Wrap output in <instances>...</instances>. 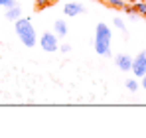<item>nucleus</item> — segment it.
Masks as SVG:
<instances>
[{"label": "nucleus", "mask_w": 146, "mask_h": 138, "mask_svg": "<svg viewBox=\"0 0 146 138\" xmlns=\"http://www.w3.org/2000/svg\"><path fill=\"white\" fill-rule=\"evenodd\" d=\"M83 12H85V6H83L81 2H65V4H63V14L69 16V18L79 16V14H83Z\"/></svg>", "instance_id": "nucleus-5"}, {"label": "nucleus", "mask_w": 146, "mask_h": 138, "mask_svg": "<svg viewBox=\"0 0 146 138\" xmlns=\"http://www.w3.org/2000/svg\"><path fill=\"white\" fill-rule=\"evenodd\" d=\"M107 4H111L115 8H126V2L124 0H107Z\"/></svg>", "instance_id": "nucleus-12"}, {"label": "nucleus", "mask_w": 146, "mask_h": 138, "mask_svg": "<svg viewBox=\"0 0 146 138\" xmlns=\"http://www.w3.org/2000/svg\"><path fill=\"white\" fill-rule=\"evenodd\" d=\"M16 4V0H0V6L2 8H10V6H14Z\"/></svg>", "instance_id": "nucleus-13"}, {"label": "nucleus", "mask_w": 146, "mask_h": 138, "mask_svg": "<svg viewBox=\"0 0 146 138\" xmlns=\"http://www.w3.org/2000/svg\"><path fill=\"white\" fill-rule=\"evenodd\" d=\"M51 2H59V0H51Z\"/></svg>", "instance_id": "nucleus-17"}, {"label": "nucleus", "mask_w": 146, "mask_h": 138, "mask_svg": "<svg viewBox=\"0 0 146 138\" xmlns=\"http://www.w3.org/2000/svg\"><path fill=\"white\" fill-rule=\"evenodd\" d=\"M111 40H113L111 28L105 22H99L97 30H95V51H97L99 55L111 57Z\"/></svg>", "instance_id": "nucleus-2"}, {"label": "nucleus", "mask_w": 146, "mask_h": 138, "mask_svg": "<svg viewBox=\"0 0 146 138\" xmlns=\"http://www.w3.org/2000/svg\"><path fill=\"white\" fill-rule=\"evenodd\" d=\"M14 32H16V36H18V40L24 44L26 47H34L38 44V34H36V30H34V24L30 18H18L16 22H14Z\"/></svg>", "instance_id": "nucleus-1"}, {"label": "nucleus", "mask_w": 146, "mask_h": 138, "mask_svg": "<svg viewBox=\"0 0 146 138\" xmlns=\"http://www.w3.org/2000/svg\"><path fill=\"white\" fill-rule=\"evenodd\" d=\"M49 2H51V0H36V4H38L40 8H46V6L49 4Z\"/></svg>", "instance_id": "nucleus-15"}, {"label": "nucleus", "mask_w": 146, "mask_h": 138, "mask_svg": "<svg viewBox=\"0 0 146 138\" xmlns=\"http://www.w3.org/2000/svg\"><path fill=\"white\" fill-rule=\"evenodd\" d=\"M140 85H142V89H144V91H146V73H144V75H142V83H140Z\"/></svg>", "instance_id": "nucleus-16"}, {"label": "nucleus", "mask_w": 146, "mask_h": 138, "mask_svg": "<svg viewBox=\"0 0 146 138\" xmlns=\"http://www.w3.org/2000/svg\"><path fill=\"white\" fill-rule=\"evenodd\" d=\"M115 63H117V67L121 71H130L132 69V57L126 55V53H121V55L115 57Z\"/></svg>", "instance_id": "nucleus-6"}, {"label": "nucleus", "mask_w": 146, "mask_h": 138, "mask_svg": "<svg viewBox=\"0 0 146 138\" xmlns=\"http://www.w3.org/2000/svg\"><path fill=\"white\" fill-rule=\"evenodd\" d=\"M113 24H115V28H117V30H121L122 34L126 36V32H128V30H126V24H124V20H122V18H119V16H117V18L113 20Z\"/></svg>", "instance_id": "nucleus-10"}, {"label": "nucleus", "mask_w": 146, "mask_h": 138, "mask_svg": "<svg viewBox=\"0 0 146 138\" xmlns=\"http://www.w3.org/2000/svg\"><path fill=\"white\" fill-rule=\"evenodd\" d=\"M6 20H10V22H16L18 18H22V8L18 6V4H14V6H10V8H6Z\"/></svg>", "instance_id": "nucleus-7"}, {"label": "nucleus", "mask_w": 146, "mask_h": 138, "mask_svg": "<svg viewBox=\"0 0 146 138\" xmlns=\"http://www.w3.org/2000/svg\"><path fill=\"white\" fill-rule=\"evenodd\" d=\"M132 8H134L140 16H144V18H146V2H134V6H132Z\"/></svg>", "instance_id": "nucleus-11"}, {"label": "nucleus", "mask_w": 146, "mask_h": 138, "mask_svg": "<svg viewBox=\"0 0 146 138\" xmlns=\"http://www.w3.org/2000/svg\"><path fill=\"white\" fill-rule=\"evenodd\" d=\"M53 30H55L57 38H65V36H67V24H65V20H55Z\"/></svg>", "instance_id": "nucleus-8"}, {"label": "nucleus", "mask_w": 146, "mask_h": 138, "mask_svg": "<svg viewBox=\"0 0 146 138\" xmlns=\"http://www.w3.org/2000/svg\"><path fill=\"white\" fill-rule=\"evenodd\" d=\"M59 49H61L63 53H69V51H71V46H69V44H61V46H59Z\"/></svg>", "instance_id": "nucleus-14"}, {"label": "nucleus", "mask_w": 146, "mask_h": 138, "mask_svg": "<svg viewBox=\"0 0 146 138\" xmlns=\"http://www.w3.org/2000/svg\"><path fill=\"white\" fill-rule=\"evenodd\" d=\"M124 87H126L128 91L136 93V91H138V87H140V85H138V81H136V79H126V81H124Z\"/></svg>", "instance_id": "nucleus-9"}, {"label": "nucleus", "mask_w": 146, "mask_h": 138, "mask_svg": "<svg viewBox=\"0 0 146 138\" xmlns=\"http://www.w3.org/2000/svg\"><path fill=\"white\" fill-rule=\"evenodd\" d=\"M57 34L55 32H44L42 34V38H40V46L44 51H48V53H53V51H57L59 49V44H57Z\"/></svg>", "instance_id": "nucleus-3"}, {"label": "nucleus", "mask_w": 146, "mask_h": 138, "mask_svg": "<svg viewBox=\"0 0 146 138\" xmlns=\"http://www.w3.org/2000/svg\"><path fill=\"white\" fill-rule=\"evenodd\" d=\"M130 71L134 73V77H142L146 73V51L138 53L136 57H132V69Z\"/></svg>", "instance_id": "nucleus-4"}]
</instances>
